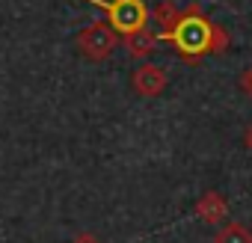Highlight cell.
<instances>
[{
	"label": "cell",
	"mask_w": 252,
	"mask_h": 243,
	"mask_svg": "<svg viewBox=\"0 0 252 243\" xmlns=\"http://www.w3.org/2000/svg\"><path fill=\"white\" fill-rule=\"evenodd\" d=\"M160 39H166L187 62H199L202 57H208V54H222L225 48H228V42H231V36L222 30V27H217L205 12H202V6H187L184 12H178V18H175V24L166 30V33H160Z\"/></svg>",
	"instance_id": "cell-1"
},
{
	"label": "cell",
	"mask_w": 252,
	"mask_h": 243,
	"mask_svg": "<svg viewBox=\"0 0 252 243\" xmlns=\"http://www.w3.org/2000/svg\"><path fill=\"white\" fill-rule=\"evenodd\" d=\"M86 3L98 6L107 12V21L116 27L119 36H131L137 30L149 27V6L143 0H86Z\"/></svg>",
	"instance_id": "cell-2"
},
{
	"label": "cell",
	"mask_w": 252,
	"mask_h": 243,
	"mask_svg": "<svg viewBox=\"0 0 252 243\" xmlns=\"http://www.w3.org/2000/svg\"><path fill=\"white\" fill-rule=\"evenodd\" d=\"M119 42H122V39H119V33H116V27H113L110 21H95V24H89L86 30L77 33V51H80L86 60H92V62L107 60V57L116 51Z\"/></svg>",
	"instance_id": "cell-3"
},
{
	"label": "cell",
	"mask_w": 252,
	"mask_h": 243,
	"mask_svg": "<svg viewBox=\"0 0 252 243\" xmlns=\"http://www.w3.org/2000/svg\"><path fill=\"white\" fill-rule=\"evenodd\" d=\"M166 83H169L166 71H163L160 65H155V62H146V65H140V68L131 74V86H134V92L143 95V98H158V95L166 89Z\"/></svg>",
	"instance_id": "cell-4"
},
{
	"label": "cell",
	"mask_w": 252,
	"mask_h": 243,
	"mask_svg": "<svg viewBox=\"0 0 252 243\" xmlns=\"http://www.w3.org/2000/svg\"><path fill=\"white\" fill-rule=\"evenodd\" d=\"M225 213H228V202H225L222 193L208 190L205 196H199V202H196V216L199 219H205L208 225H220L225 219Z\"/></svg>",
	"instance_id": "cell-5"
},
{
	"label": "cell",
	"mask_w": 252,
	"mask_h": 243,
	"mask_svg": "<svg viewBox=\"0 0 252 243\" xmlns=\"http://www.w3.org/2000/svg\"><path fill=\"white\" fill-rule=\"evenodd\" d=\"M158 42H160V33H152L149 27L137 30L131 36H122V45H125V51H128L131 57H149L158 48Z\"/></svg>",
	"instance_id": "cell-6"
},
{
	"label": "cell",
	"mask_w": 252,
	"mask_h": 243,
	"mask_svg": "<svg viewBox=\"0 0 252 243\" xmlns=\"http://www.w3.org/2000/svg\"><path fill=\"white\" fill-rule=\"evenodd\" d=\"M214 243H252V228L243 225V222H220L217 234H214Z\"/></svg>",
	"instance_id": "cell-7"
},
{
	"label": "cell",
	"mask_w": 252,
	"mask_h": 243,
	"mask_svg": "<svg viewBox=\"0 0 252 243\" xmlns=\"http://www.w3.org/2000/svg\"><path fill=\"white\" fill-rule=\"evenodd\" d=\"M178 12L181 9H175L172 3H169V0H163V3H158V9H155V21H158V27H160V33H166L172 24H175V18H178Z\"/></svg>",
	"instance_id": "cell-8"
},
{
	"label": "cell",
	"mask_w": 252,
	"mask_h": 243,
	"mask_svg": "<svg viewBox=\"0 0 252 243\" xmlns=\"http://www.w3.org/2000/svg\"><path fill=\"white\" fill-rule=\"evenodd\" d=\"M243 146H246V149L252 152V125H249V128L243 131Z\"/></svg>",
	"instance_id": "cell-9"
},
{
	"label": "cell",
	"mask_w": 252,
	"mask_h": 243,
	"mask_svg": "<svg viewBox=\"0 0 252 243\" xmlns=\"http://www.w3.org/2000/svg\"><path fill=\"white\" fill-rule=\"evenodd\" d=\"M74 243H98V240H95V237H92V234H80V237H77V240H74Z\"/></svg>",
	"instance_id": "cell-10"
},
{
	"label": "cell",
	"mask_w": 252,
	"mask_h": 243,
	"mask_svg": "<svg viewBox=\"0 0 252 243\" xmlns=\"http://www.w3.org/2000/svg\"><path fill=\"white\" fill-rule=\"evenodd\" d=\"M243 83H246V92H249V95H252V68H249V71H246V77H243Z\"/></svg>",
	"instance_id": "cell-11"
}]
</instances>
